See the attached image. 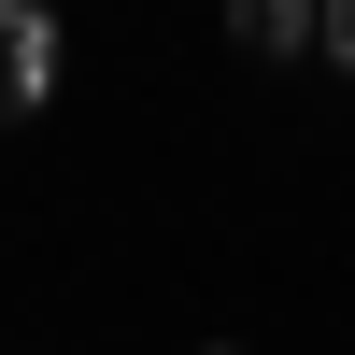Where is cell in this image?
I'll return each mask as SVG.
<instances>
[{"label": "cell", "mask_w": 355, "mask_h": 355, "mask_svg": "<svg viewBox=\"0 0 355 355\" xmlns=\"http://www.w3.org/2000/svg\"><path fill=\"white\" fill-rule=\"evenodd\" d=\"M327 57H341V71H355V0H327Z\"/></svg>", "instance_id": "3"}, {"label": "cell", "mask_w": 355, "mask_h": 355, "mask_svg": "<svg viewBox=\"0 0 355 355\" xmlns=\"http://www.w3.org/2000/svg\"><path fill=\"white\" fill-rule=\"evenodd\" d=\"M57 100V0H0V128Z\"/></svg>", "instance_id": "1"}, {"label": "cell", "mask_w": 355, "mask_h": 355, "mask_svg": "<svg viewBox=\"0 0 355 355\" xmlns=\"http://www.w3.org/2000/svg\"><path fill=\"white\" fill-rule=\"evenodd\" d=\"M227 43L242 57H299V43H327V0H227Z\"/></svg>", "instance_id": "2"}]
</instances>
